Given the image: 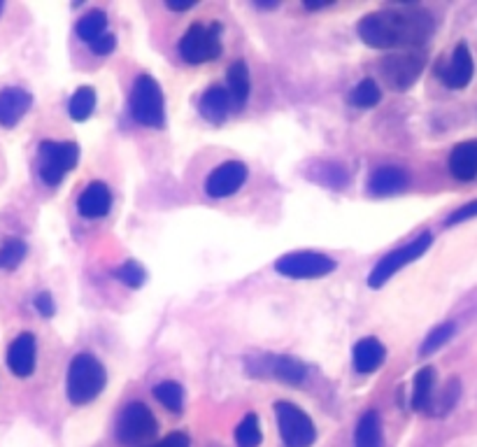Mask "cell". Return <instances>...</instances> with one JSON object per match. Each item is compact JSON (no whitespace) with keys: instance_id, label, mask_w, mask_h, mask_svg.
Instances as JSON below:
<instances>
[{"instance_id":"obj_1","label":"cell","mask_w":477,"mask_h":447,"mask_svg":"<svg viewBox=\"0 0 477 447\" xmlns=\"http://www.w3.org/2000/svg\"><path fill=\"white\" fill-rule=\"evenodd\" d=\"M358 35L373 50H394V47H419L435 33L434 14L421 7L405 10H380L365 14L357 26Z\"/></svg>"},{"instance_id":"obj_2","label":"cell","mask_w":477,"mask_h":447,"mask_svg":"<svg viewBox=\"0 0 477 447\" xmlns=\"http://www.w3.org/2000/svg\"><path fill=\"white\" fill-rule=\"evenodd\" d=\"M105 368L94 354L82 352L68 366V378H65V394L68 401L75 405L91 404L94 398L101 397L105 389Z\"/></svg>"},{"instance_id":"obj_3","label":"cell","mask_w":477,"mask_h":447,"mask_svg":"<svg viewBox=\"0 0 477 447\" xmlns=\"http://www.w3.org/2000/svg\"><path fill=\"white\" fill-rule=\"evenodd\" d=\"M131 114L142 127L161 128L165 121L164 91L151 75H140L131 91Z\"/></svg>"},{"instance_id":"obj_4","label":"cell","mask_w":477,"mask_h":447,"mask_svg":"<svg viewBox=\"0 0 477 447\" xmlns=\"http://www.w3.org/2000/svg\"><path fill=\"white\" fill-rule=\"evenodd\" d=\"M80 161V147L75 143H54L44 140L38 154V171L47 187H58L63 177L75 171Z\"/></svg>"},{"instance_id":"obj_5","label":"cell","mask_w":477,"mask_h":447,"mask_svg":"<svg viewBox=\"0 0 477 447\" xmlns=\"http://www.w3.org/2000/svg\"><path fill=\"white\" fill-rule=\"evenodd\" d=\"M431 243H434V235L428 234V231H424V234L417 235L412 243L398 247V250H394V252H389L387 257L380 258L371 275H368V287H373V289L384 287V284L389 282L391 277L401 271V268H405L408 264L417 261L421 254L427 252L428 247H431Z\"/></svg>"},{"instance_id":"obj_6","label":"cell","mask_w":477,"mask_h":447,"mask_svg":"<svg viewBox=\"0 0 477 447\" xmlns=\"http://www.w3.org/2000/svg\"><path fill=\"white\" fill-rule=\"evenodd\" d=\"M221 26L219 24H191L184 38L180 40V57L187 64H208L221 54Z\"/></svg>"},{"instance_id":"obj_7","label":"cell","mask_w":477,"mask_h":447,"mask_svg":"<svg viewBox=\"0 0 477 447\" xmlns=\"http://www.w3.org/2000/svg\"><path fill=\"white\" fill-rule=\"evenodd\" d=\"M117 441L121 445H140V443L154 438L158 431L157 417L145 404H128L117 417Z\"/></svg>"},{"instance_id":"obj_8","label":"cell","mask_w":477,"mask_h":447,"mask_svg":"<svg viewBox=\"0 0 477 447\" xmlns=\"http://www.w3.org/2000/svg\"><path fill=\"white\" fill-rule=\"evenodd\" d=\"M277 412V427H280V435L287 447H312L317 441V427L305 415V410L298 405L289 404V401H280L275 405Z\"/></svg>"},{"instance_id":"obj_9","label":"cell","mask_w":477,"mask_h":447,"mask_svg":"<svg viewBox=\"0 0 477 447\" xmlns=\"http://www.w3.org/2000/svg\"><path fill=\"white\" fill-rule=\"evenodd\" d=\"M247 373L254 378L280 380L287 384H301L308 375V368L287 354H258L247 359Z\"/></svg>"},{"instance_id":"obj_10","label":"cell","mask_w":477,"mask_h":447,"mask_svg":"<svg viewBox=\"0 0 477 447\" xmlns=\"http://www.w3.org/2000/svg\"><path fill=\"white\" fill-rule=\"evenodd\" d=\"M424 66H427V58L421 54H391V57H384L377 68L387 87L394 91H405L419 80Z\"/></svg>"},{"instance_id":"obj_11","label":"cell","mask_w":477,"mask_h":447,"mask_svg":"<svg viewBox=\"0 0 477 447\" xmlns=\"http://www.w3.org/2000/svg\"><path fill=\"white\" fill-rule=\"evenodd\" d=\"M275 271L294 280H308V277H324L335 271V261L319 252H291L277 258Z\"/></svg>"},{"instance_id":"obj_12","label":"cell","mask_w":477,"mask_h":447,"mask_svg":"<svg viewBox=\"0 0 477 447\" xmlns=\"http://www.w3.org/2000/svg\"><path fill=\"white\" fill-rule=\"evenodd\" d=\"M247 180V166L240 161H227V164L217 166L210 173L208 182H205V191L212 198H228L245 184Z\"/></svg>"},{"instance_id":"obj_13","label":"cell","mask_w":477,"mask_h":447,"mask_svg":"<svg viewBox=\"0 0 477 447\" xmlns=\"http://www.w3.org/2000/svg\"><path fill=\"white\" fill-rule=\"evenodd\" d=\"M473 75H475V64H473V54L468 50V44H457V50L452 51V57L445 66L438 68V77L450 89H464L471 84Z\"/></svg>"},{"instance_id":"obj_14","label":"cell","mask_w":477,"mask_h":447,"mask_svg":"<svg viewBox=\"0 0 477 447\" xmlns=\"http://www.w3.org/2000/svg\"><path fill=\"white\" fill-rule=\"evenodd\" d=\"M38 361V341L33 334H19L7 347V366L17 378H28Z\"/></svg>"},{"instance_id":"obj_15","label":"cell","mask_w":477,"mask_h":447,"mask_svg":"<svg viewBox=\"0 0 477 447\" xmlns=\"http://www.w3.org/2000/svg\"><path fill=\"white\" fill-rule=\"evenodd\" d=\"M33 103V96L21 87H7L0 91V127H17L28 107Z\"/></svg>"},{"instance_id":"obj_16","label":"cell","mask_w":477,"mask_h":447,"mask_svg":"<svg viewBox=\"0 0 477 447\" xmlns=\"http://www.w3.org/2000/svg\"><path fill=\"white\" fill-rule=\"evenodd\" d=\"M77 210L84 220H101L112 210V194L107 189V184L91 182L87 189L77 198Z\"/></svg>"},{"instance_id":"obj_17","label":"cell","mask_w":477,"mask_h":447,"mask_svg":"<svg viewBox=\"0 0 477 447\" xmlns=\"http://www.w3.org/2000/svg\"><path fill=\"white\" fill-rule=\"evenodd\" d=\"M450 173L458 182H471L477 177V140L458 143L450 154Z\"/></svg>"},{"instance_id":"obj_18","label":"cell","mask_w":477,"mask_h":447,"mask_svg":"<svg viewBox=\"0 0 477 447\" xmlns=\"http://www.w3.org/2000/svg\"><path fill=\"white\" fill-rule=\"evenodd\" d=\"M408 184L410 177L403 168H398V166H384V168H377L371 175L368 191H371L373 196H394L401 194Z\"/></svg>"},{"instance_id":"obj_19","label":"cell","mask_w":477,"mask_h":447,"mask_svg":"<svg viewBox=\"0 0 477 447\" xmlns=\"http://www.w3.org/2000/svg\"><path fill=\"white\" fill-rule=\"evenodd\" d=\"M384 357H387V350H384V345L377 338H364V341H358L354 345V368L358 373H364V375L375 373L384 364Z\"/></svg>"},{"instance_id":"obj_20","label":"cell","mask_w":477,"mask_h":447,"mask_svg":"<svg viewBox=\"0 0 477 447\" xmlns=\"http://www.w3.org/2000/svg\"><path fill=\"white\" fill-rule=\"evenodd\" d=\"M231 96L224 87H210L201 98V114L210 124H224L231 110Z\"/></svg>"},{"instance_id":"obj_21","label":"cell","mask_w":477,"mask_h":447,"mask_svg":"<svg viewBox=\"0 0 477 447\" xmlns=\"http://www.w3.org/2000/svg\"><path fill=\"white\" fill-rule=\"evenodd\" d=\"M434 389H435V368L427 366L415 375V389H412V408L417 412H428L434 404Z\"/></svg>"},{"instance_id":"obj_22","label":"cell","mask_w":477,"mask_h":447,"mask_svg":"<svg viewBox=\"0 0 477 447\" xmlns=\"http://www.w3.org/2000/svg\"><path fill=\"white\" fill-rule=\"evenodd\" d=\"M382 420L375 410H368L357 424L354 447H382Z\"/></svg>"},{"instance_id":"obj_23","label":"cell","mask_w":477,"mask_h":447,"mask_svg":"<svg viewBox=\"0 0 477 447\" xmlns=\"http://www.w3.org/2000/svg\"><path fill=\"white\" fill-rule=\"evenodd\" d=\"M251 91V77L250 68L245 61H235L228 68V96L235 105H245Z\"/></svg>"},{"instance_id":"obj_24","label":"cell","mask_w":477,"mask_h":447,"mask_svg":"<svg viewBox=\"0 0 477 447\" xmlns=\"http://www.w3.org/2000/svg\"><path fill=\"white\" fill-rule=\"evenodd\" d=\"M105 28H107V17L105 12H101V10H91V12L84 14L82 19L77 21L75 26L77 35L88 44L101 38V35H105Z\"/></svg>"},{"instance_id":"obj_25","label":"cell","mask_w":477,"mask_h":447,"mask_svg":"<svg viewBox=\"0 0 477 447\" xmlns=\"http://www.w3.org/2000/svg\"><path fill=\"white\" fill-rule=\"evenodd\" d=\"M96 107V91L91 87H80L70 98L68 112L75 121H87Z\"/></svg>"},{"instance_id":"obj_26","label":"cell","mask_w":477,"mask_h":447,"mask_svg":"<svg viewBox=\"0 0 477 447\" xmlns=\"http://www.w3.org/2000/svg\"><path fill=\"white\" fill-rule=\"evenodd\" d=\"M154 397L158 398V404L165 405L170 412H182L184 405V389L173 380H165V382L157 384L154 387Z\"/></svg>"},{"instance_id":"obj_27","label":"cell","mask_w":477,"mask_h":447,"mask_svg":"<svg viewBox=\"0 0 477 447\" xmlns=\"http://www.w3.org/2000/svg\"><path fill=\"white\" fill-rule=\"evenodd\" d=\"M264 441V434H261V424H258V417L254 412L245 415V420L238 424L235 428V443L238 447H258Z\"/></svg>"},{"instance_id":"obj_28","label":"cell","mask_w":477,"mask_h":447,"mask_svg":"<svg viewBox=\"0 0 477 447\" xmlns=\"http://www.w3.org/2000/svg\"><path fill=\"white\" fill-rule=\"evenodd\" d=\"M382 101V89L377 87L375 80H364V82H358L357 87H354V91L350 94V103H352L354 107H375L377 103Z\"/></svg>"},{"instance_id":"obj_29","label":"cell","mask_w":477,"mask_h":447,"mask_svg":"<svg viewBox=\"0 0 477 447\" xmlns=\"http://www.w3.org/2000/svg\"><path fill=\"white\" fill-rule=\"evenodd\" d=\"M26 252H28V247H26L24 240L19 238L5 240L3 247H0V268H3V271H14V268L26 258Z\"/></svg>"},{"instance_id":"obj_30","label":"cell","mask_w":477,"mask_h":447,"mask_svg":"<svg viewBox=\"0 0 477 447\" xmlns=\"http://www.w3.org/2000/svg\"><path fill=\"white\" fill-rule=\"evenodd\" d=\"M454 331H457V324H454V321H445V324L435 327L434 331L427 335V341L421 343V347H419L421 357H428V354L438 352L440 347L445 345V343L452 341Z\"/></svg>"},{"instance_id":"obj_31","label":"cell","mask_w":477,"mask_h":447,"mask_svg":"<svg viewBox=\"0 0 477 447\" xmlns=\"http://www.w3.org/2000/svg\"><path fill=\"white\" fill-rule=\"evenodd\" d=\"M114 277H117L119 282H124L126 287H131V289H140V287L145 284L147 273L138 261H126L119 268H114Z\"/></svg>"},{"instance_id":"obj_32","label":"cell","mask_w":477,"mask_h":447,"mask_svg":"<svg viewBox=\"0 0 477 447\" xmlns=\"http://www.w3.org/2000/svg\"><path fill=\"white\" fill-rule=\"evenodd\" d=\"M458 397H461V384H458V380H450V382L445 384L442 394H440V398L434 401L428 412H431V415H447V412L457 405Z\"/></svg>"},{"instance_id":"obj_33","label":"cell","mask_w":477,"mask_h":447,"mask_svg":"<svg viewBox=\"0 0 477 447\" xmlns=\"http://www.w3.org/2000/svg\"><path fill=\"white\" fill-rule=\"evenodd\" d=\"M147 447H191V441H188V435L182 434V431H175V434H168L164 441L154 443V445Z\"/></svg>"},{"instance_id":"obj_34","label":"cell","mask_w":477,"mask_h":447,"mask_svg":"<svg viewBox=\"0 0 477 447\" xmlns=\"http://www.w3.org/2000/svg\"><path fill=\"white\" fill-rule=\"evenodd\" d=\"M471 217H477V201L468 203V205L458 208L454 214H450V220H447V227H454V224H458V221L471 220Z\"/></svg>"},{"instance_id":"obj_35","label":"cell","mask_w":477,"mask_h":447,"mask_svg":"<svg viewBox=\"0 0 477 447\" xmlns=\"http://www.w3.org/2000/svg\"><path fill=\"white\" fill-rule=\"evenodd\" d=\"M114 47H117V38H114L112 33H105V35H101V38L91 42V50H94L96 54H110Z\"/></svg>"},{"instance_id":"obj_36","label":"cell","mask_w":477,"mask_h":447,"mask_svg":"<svg viewBox=\"0 0 477 447\" xmlns=\"http://www.w3.org/2000/svg\"><path fill=\"white\" fill-rule=\"evenodd\" d=\"M35 310H38L42 317H51L54 312H57V305H54V298H51V294H40L38 298H35Z\"/></svg>"},{"instance_id":"obj_37","label":"cell","mask_w":477,"mask_h":447,"mask_svg":"<svg viewBox=\"0 0 477 447\" xmlns=\"http://www.w3.org/2000/svg\"><path fill=\"white\" fill-rule=\"evenodd\" d=\"M196 3H168L170 10H175V12H184V10H191Z\"/></svg>"},{"instance_id":"obj_38","label":"cell","mask_w":477,"mask_h":447,"mask_svg":"<svg viewBox=\"0 0 477 447\" xmlns=\"http://www.w3.org/2000/svg\"><path fill=\"white\" fill-rule=\"evenodd\" d=\"M3 10H5V5H3V3H0V14H3Z\"/></svg>"}]
</instances>
